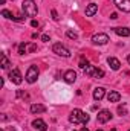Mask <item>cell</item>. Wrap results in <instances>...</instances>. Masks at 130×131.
<instances>
[{"label": "cell", "mask_w": 130, "mask_h": 131, "mask_svg": "<svg viewBox=\"0 0 130 131\" xmlns=\"http://www.w3.org/2000/svg\"><path fill=\"white\" fill-rule=\"evenodd\" d=\"M107 99H109V102H119L121 95H119L118 92H110V93L107 95Z\"/></svg>", "instance_id": "cell-17"}, {"label": "cell", "mask_w": 130, "mask_h": 131, "mask_svg": "<svg viewBox=\"0 0 130 131\" xmlns=\"http://www.w3.org/2000/svg\"><path fill=\"white\" fill-rule=\"evenodd\" d=\"M97 119H98L99 124H106V122H109V121L112 119V113H110L109 110H101V111L98 113Z\"/></svg>", "instance_id": "cell-8"}, {"label": "cell", "mask_w": 130, "mask_h": 131, "mask_svg": "<svg viewBox=\"0 0 130 131\" xmlns=\"http://www.w3.org/2000/svg\"><path fill=\"white\" fill-rule=\"evenodd\" d=\"M26 49H28L26 44H25V43H20V44H18V55H25V53H26Z\"/></svg>", "instance_id": "cell-20"}, {"label": "cell", "mask_w": 130, "mask_h": 131, "mask_svg": "<svg viewBox=\"0 0 130 131\" xmlns=\"http://www.w3.org/2000/svg\"><path fill=\"white\" fill-rule=\"evenodd\" d=\"M107 63H109V66H110L112 70H119V67H121L119 60H116V58H113V57H110V58L107 60Z\"/></svg>", "instance_id": "cell-15"}, {"label": "cell", "mask_w": 130, "mask_h": 131, "mask_svg": "<svg viewBox=\"0 0 130 131\" xmlns=\"http://www.w3.org/2000/svg\"><path fill=\"white\" fill-rule=\"evenodd\" d=\"M52 52H54V53H57V55H60V57H64V58H69V57H70L69 49L64 47L61 43H55V44L52 46Z\"/></svg>", "instance_id": "cell-4"}, {"label": "cell", "mask_w": 130, "mask_h": 131, "mask_svg": "<svg viewBox=\"0 0 130 131\" xmlns=\"http://www.w3.org/2000/svg\"><path fill=\"white\" fill-rule=\"evenodd\" d=\"M110 131H116V130H115V128H112V130H110Z\"/></svg>", "instance_id": "cell-32"}, {"label": "cell", "mask_w": 130, "mask_h": 131, "mask_svg": "<svg viewBox=\"0 0 130 131\" xmlns=\"http://www.w3.org/2000/svg\"><path fill=\"white\" fill-rule=\"evenodd\" d=\"M110 18H112V20H116V18H118V14H116V12H112V14H110Z\"/></svg>", "instance_id": "cell-27"}, {"label": "cell", "mask_w": 130, "mask_h": 131, "mask_svg": "<svg viewBox=\"0 0 130 131\" xmlns=\"http://www.w3.org/2000/svg\"><path fill=\"white\" fill-rule=\"evenodd\" d=\"M2 15H3V17H6V18H12V20H15V17L12 15V12H11V11H8V9H3V11H2Z\"/></svg>", "instance_id": "cell-19"}, {"label": "cell", "mask_w": 130, "mask_h": 131, "mask_svg": "<svg viewBox=\"0 0 130 131\" xmlns=\"http://www.w3.org/2000/svg\"><path fill=\"white\" fill-rule=\"evenodd\" d=\"M97 12H98V5H95V3L87 5V8H86V15L87 17H94Z\"/></svg>", "instance_id": "cell-13"}, {"label": "cell", "mask_w": 130, "mask_h": 131, "mask_svg": "<svg viewBox=\"0 0 130 131\" xmlns=\"http://www.w3.org/2000/svg\"><path fill=\"white\" fill-rule=\"evenodd\" d=\"M66 35H67V38H70V40H77V38H78L77 32H73V31H67Z\"/></svg>", "instance_id": "cell-21"}, {"label": "cell", "mask_w": 130, "mask_h": 131, "mask_svg": "<svg viewBox=\"0 0 130 131\" xmlns=\"http://www.w3.org/2000/svg\"><path fill=\"white\" fill-rule=\"evenodd\" d=\"M32 127L35 128V130H38V131H46V130H48L46 122H44V121H41V119H35V121L32 122Z\"/></svg>", "instance_id": "cell-10"}, {"label": "cell", "mask_w": 130, "mask_h": 131, "mask_svg": "<svg viewBox=\"0 0 130 131\" xmlns=\"http://www.w3.org/2000/svg\"><path fill=\"white\" fill-rule=\"evenodd\" d=\"M127 61H129V64H130V55H129V57H127Z\"/></svg>", "instance_id": "cell-31"}, {"label": "cell", "mask_w": 130, "mask_h": 131, "mask_svg": "<svg viewBox=\"0 0 130 131\" xmlns=\"http://www.w3.org/2000/svg\"><path fill=\"white\" fill-rule=\"evenodd\" d=\"M84 70V73L87 75V76H90V78H104V70H101V69H98L95 66H87L86 69H83Z\"/></svg>", "instance_id": "cell-3"}, {"label": "cell", "mask_w": 130, "mask_h": 131, "mask_svg": "<svg viewBox=\"0 0 130 131\" xmlns=\"http://www.w3.org/2000/svg\"><path fill=\"white\" fill-rule=\"evenodd\" d=\"M17 96H18V98H28V95H26V93H23V92H20V90L17 92Z\"/></svg>", "instance_id": "cell-25"}, {"label": "cell", "mask_w": 130, "mask_h": 131, "mask_svg": "<svg viewBox=\"0 0 130 131\" xmlns=\"http://www.w3.org/2000/svg\"><path fill=\"white\" fill-rule=\"evenodd\" d=\"M92 41H94V44L103 46V44H107L110 40H109V35H107V34H95V35L92 37Z\"/></svg>", "instance_id": "cell-7"}, {"label": "cell", "mask_w": 130, "mask_h": 131, "mask_svg": "<svg viewBox=\"0 0 130 131\" xmlns=\"http://www.w3.org/2000/svg\"><path fill=\"white\" fill-rule=\"evenodd\" d=\"M104 96H106V90H104L103 87H97V89L94 90V99H95V101L99 102Z\"/></svg>", "instance_id": "cell-12"}, {"label": "cell", "mask_w": 130, "mask_h": 131, "mask_svg": "<svg viewBox=\"0 0 130 131\" xmlns=\"http://www.w3.org/2000/svg\"><path fill=\"white\" fill-rule=\"evenodd\" d=\"M73 131H75V130H73Z\"/></svg>", "instance_id": "cell-35"}, {"label": "cell", "mask_w": 130, "mask_h": 131, "mask_svg": "<svg viewBox=\"0 0 130 131\" xmlns=\"http://www.w3.org/2000/svg\"><path fill=\"white\" fill-rule=\"evenodd\" d=\"M0 58H2V69H8V67H9V60L6 58V55H5V53H2V55H0Z\"/></svg>", "instance_id": "cell-18"}, {"label": "cell", "mask_w": 130, "mask_h": 131, "mask_svg": "<svg viewBox=\"0 0 130 131\" xmlns=\"http://www.w3.org/2000/svg\"><path fill=\"white\" fill-rule=\"evenodd\" d=\"M2 131H5V128H2Z\"/></svg>", "instance_id": "cell-33"}, {"label": "cell", "mask_w": 130, "mask_h": 131, "mask_svg": "<svg viewBox=\"0 0 130 131\" xmlns=\"http://www.w3.org/2000/svg\"><path fill=\"white\" fill-rule=\"evenodd\" d=\"M22 9H23V12L28 15V17H37V12H38V9H37V3L34 2V0H25L23 3H22Z\"/></svg>", "instance_id": "cell-2"}, {"label": "cell", "mask_w": 130, "mask_h": 131, "mask_svg": "<svg viewBox=\"0 0 130 131\" xmlns=\"http://www.w3.org/2000/svg\"><path fill=\"white\" fill-rule=\"evenodd\" d=\"M113 32L119 37H130V29L129 28H113Z\"/></svg>", "instance_id": "cell-16"}, {"label": "cell", "mask_w": 130, "mask_h": 131, "mask_svg": "<svg viewBox=\"0 0 130 131\" xmlns=\"http://www.w3.org/2000/svg\"><path fill=\"white\" fill-rule=\"evenodd\" d=\"M44 111H46V107L41 105V104H32V105H31V113H34V114L44 113Z\"/></svg>", "instance_id": "cell-14"}, {"label": "cell", "mask_w": 130, "mask_h": 131, "mask_svg": "<svg viewBox=\"0 0 130 131\" xmlns=\"http://www.w3.org/2000/svg\"><path fill=\"white\" fill-rule=\"evenodd\" d=\"M116 8L123 12H130V0H113Z\"/></svg>", "instance_id": "cell-9"}, {"label": "cell", "mask_w": 130, "mask_h": 131, "mask_svg": "<svg viewBox=\"0 0 130 131\" xmlns=\"http://www.w3.org/2000/svg\"><path fill=\"white\" fill-rule=\"evenodd\" d=\"M51 14H52V18H54V20H55V21H57V20H58V18H60V17H58V14H57V11H55V9H52V11H51Z\"/></svg>", "instance_id": "cell-24"}, {"label": "cell", "mask_w": 130, "mask_h": 131, "mask_svg": "<svg viewBox=\"0 0 130 131\" xmlns=\"http://www.w3.org/2000/svg\"><path fill=\"white\" fill-rule=\"evenodd\" d=\"M28 49H29L31 52H34V50L37 49V46H35V44H29V47H28Z\"/></svg>", "instance_id": "cell-28"}, {"label": "cell", "mask_w": 130, "mask_h": 131, "mask_svg": "<svg viewBox=\"0 0 130 131\" xmlns=\"http://www.w3.org/2000/svg\"><path fill=\"white\" fill-rule=\"evenodd\" d=\"M81 131H89L87 128H81Z\"/></svg>", "instance_id": "cell-30"}, {"label": "cell", "mask_w": 130, "mask_h": 131, "mask_svg": "<svg viewBox=\"0 0 130 131\" xmlns=\"http://www.w3.org/2000/svg\"><path fill=\"white\" fill-rule=\"evenodd\" d=\"M41 40L43 41H49V35H41Z\"/></svg>", "instance_id": "cell-29"}, {"label": "cell", "mask_w": 130, "mask_h": 131, "mask_svg": "<svg viewBox=\"0 0 130 131\" xmlns=\"http://www.w3.org/2000/svg\"><path fill=\"white\" fill-rule=\"evenodd\" d=\"M9 79H11V82H14V84H22V81H23V76H22V73H20V70L18 69H12L11 72H9Z\"/></svg>", "instance_id": "cell-6"}, {"label": "cell", "mask_w": 130, "mask_h": 131, "mask_svg": "<svg viewBox=\"0 0 130 131\" xmlns=\"http://www.w3.org/2000/svg\"><path fill=\"white\" fill-rule=\"evenodd\" d=\"M31 26H32V28H38V21H37V20H32V21H31Z\"/></svg>", "instance_id": "cell-26"}, {"label": "cell", "mask_w": 130, "mask_h": 131, "mask_svg": "<svg viewBox=\"0 0 130 131\" xmlns=\"http://www.w3.org/2000/svg\"><path fill=\"white\" fill-rule=\"evenodd\" d=\"M129 131H130V130H129Z\"/></svg>", "instance_id": "cell-36"}, {"label": "cell", "mask_w": 130, "mask_h": 131, "mask_svg": "<svg viewBox=\"0 0 130 131\" xmlns=\"http://www.w3.org/2000/svg\"><path fill=\"white\" fill-rule=\"evenodd\" d=\"M118 113H119L121 116H124V114H127V108L123 107V105H119V107H118Z\"/></svg>", "instance_id": "cell-22"}, {"label": "cell", "mask_w": 130, "mask_h": 131, "mask_svg": "<svg viewBox=\"0 0 130 131\" xmlns=\"http://www.w3.org/2000/svg\"><path fill=\"white\" fill-rule=\"evenodd\" d=\"M69 122H72V124H87L89 122V114H86L84 111H81V110H78V108H75V110H72V113L69 114Z\"/></svg>", "instance_id": "cell-1"}, {"label": "cell", "mask_w": 130, "mask_h": 131, "mask_svg": "<svg viewBox=\"0 0 130 131\" xmlns=\"http://www.w3.org/2000/svg\"><path fill=\"white\" fill-rule=\"evenodd\" d=\"M63 78H64L66 82L72 84V82H75V81H77V73H75L73 70H67V72L64 73V76H63Z\"/></svg>", "instance_id": "cell-11"}, {"label": "cell", "mask_w": 130, "mask_h": 131, "mask_svg": "<svg viewBox=\"0 0 130 131\" xmlns=\"http://www.w3.org/2000/svg\"><path fill=\"white\" fill-rule=\"evenodd\" d=\"M87 66H89L87 60H84V58H81V60H80V67H81V69H86Z\"/></svg>", "instance_id": "cell-23"}, {"label": "cell", "mask_w": 130, "mask_h": 131, "mask_svg": "<svg viewBox=\"0 0 130 131\" xmlns=\"http://www.w3.org/2000/svg\"><path fill=\"white\" fill-rule=\"evenodd\" d=\"M38 67L37 66H29V69H28V72H26V81L29 82V84H34L35 81H37V78H38Z\"/></svg>", "instance_id": "cell-5"}, {"label": "cell", "mask_w": 130, "mask_h": 131, "mask_svg": "<svg viewBox=\"0 0 130 131\" xmlns=\"http://www.w3.org/2000/svg\"><path fill=\"white\" fill-rule=\"evenodd\" d=\"M97 131H103V130H97Z\"/></svg>", "instance_id": "cell-34"}]
</instances>
